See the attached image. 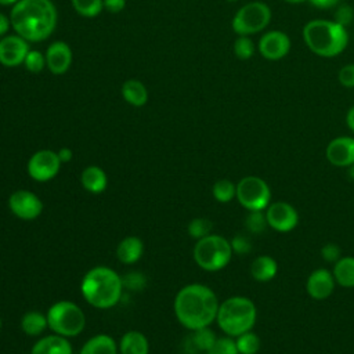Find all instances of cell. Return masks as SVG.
Masks as SVG:
<instances>
[{"mask_svg": "<svg viewBox=\"0 0 354 354\" xmlns=\"http://www.w3.org/2000/svg\"><path fill=\"white\" fill-rule=\"evenodd\" d=\"M257 319L254 303L243 296H232L218 306L216 321L220 329L231 337L252 330Z\"/></svg>", "mask_w": 354, "mask_h": 354, "instance_id": "5b68a950", "label": "cell"}, {"mask_svg": "<svg viewBox=\"0 0 354 354\" xmlns=\"http://www.w3.org/2000/svg\"><path fill=\"white\" fill-rule=\"evenodd\" d=\"M104 7L109 12L116 14V12H120L126 7V0H104Z\"/></svg>", "mask_w": 354, "mask_h": 354, "instance_id": "60d3db41", "label": "cell"}, {"mask_svg": "<svg viewBox=\"0 0 354 354\" xmlns=\"http://www.w3.org/2000/svg\"><path fill=\"white\" fill-rule=\"evenodd\" d=\"M245 225H246L248 231L254 235L263 234L266 231V228L268 227L266 213H263V210L249 212V214L245 218Z\"/></svg>", "mask_w": 354, "mask_h": 354, "instance_id": "4dcf8cb0", "label": "cell"}, {"mask_svg": "<svg viewBox=\"0 0 354 354\" xmlns=\"http://www.w3.org/2000/svg\"><path fill=\"white\" fill-rule=\"evenodd\" d=\"M123 288H129L131 290H140L145 286V278L140 272H130L122 278Z\"/></svg>", "mask_w": 354, "mask_h": 354, "instance_id": "f35d334b", "label": "cell"}, {"mask_svg": "<svg viewBox=\"0 0 354 354\" xmlns=\"http://www.w3.org/2000/svg\"><path fill=\"white\" fill-rule=\"evenodd\" d=\"M80 290L86 301L101 310H106L119 303L122 297V278L109 267L98 266L86 272Z\"/></svg>", "mask_w": 354, "mask_h": 354, "instance_id": "3957f363", "label": "cell"}, {"mask_svg": "<svg viewBox=\"0 0 354 354\" xmlns=\"http://www.w3.org/2000/svg\"><path fill=\"white\" fill-rule=\"evenodd\" d=\"M206 354H239V351L236 348L235 340L231 336H224L217 337Z\"/></svg>", "mask_w": 354, "mask_h": 354, "instance_id": "d6a6232c", "label": "cell"}, {"mask_svg": "<svg viewBox=\"0 0 354 354\" xmlns=\"http://www.w3.org/2000/svg\"><path fill=\"white\" fill-rule=\"evenodd\" d=\"M329 163L337 167H348L354 163V138L340 136L333 138L325 151Z\"/></svg>", "mask_w": 354, "mask_h": 354, "instance_id": "9a60e30c", "label": "cell"}, {"mask_svg": "<svg viewBox=\"0 0 354 354\" xmlns=\"http://www.w3.org/2000/svg\"><path fill=\"white\" fill-rule=\"evenodd\" d=\"M335 278L330 271L326 268H317L314 270L306 282V290L310 297L315 300L328 299L335 289Z\"/></svg>", "mask_w": 354, "mask_h": 354, "instance_id": "2e32d148", "label": "cell"}, {"mask_svg": "<svg viewBox=\"0 0 354 354\" xmlns=\"http://www.w3.org/2000/svg\"><path fill=\"white\" fill-rule=\"evenodd\" d=\"M72 64V50L65 41H54L46 51V66L54 75L65 73Z\"/></svg>", "mask_w": 354, "mask_h": 354, "instance_id": "e0dca14e", "label": "cell"}, {"mask_svg": "<svg viewBox=\"0 0 354 354\" xmlns=\"http://www.w3.org/2000/svg\"><path fill=\"white\" fill-rule=\"evenodd\" d=\"M10 210L21 220H35L43 210L40 198L28 189H18L10 195Z\"/></svg>", "mask_w": 354, "mask_h": 354, "instance_id": "7c38bea8", "label": "cell"}, {"mask_svg": "<svg viewBox=\"0 0 354 354\" xmlns=\"http://www.w3.org/2000/svg\"><path fill=\"white\" fill-rule=\"evenodd\" d=\"M234 54L242 61L252 58L254 54L253 40L249 36H238V39L234 41Z\"/></svg>", "mask_w": 354, "mask_h": 354, "instance_id": "1f68e13d", "label": "cell"}, {"mask_svg": "<svg viewBox=\"0 0 354 354\" xmlns=\"http://www.w3.org/2000/svg\"><path fill=\"white\" fill-rule=\"evenodd\" d=\"M19 0H0V4L1 6H10V4H15L18 3Z\"/></svg>", "mask_w": 354, "mask_h": 354, "instance_id": "bcb514c9", "label": "cell"}, {"mask_svg": "<svg viewBox=\"0 0 354 354\" xmlns=\"http://www.w3.org/2000/svg\"><path fill=\"white\" fill-rule=\"evenodd\" d=\"M337 80L347 88H354V64H347L339 69Z\"/></svg>", "mask_w": 354, "mask_h": 354, "instance_id": "ab89813d", "label": "cell"}, {"mask_svg": "<svg viewBox=\"0 0 354 354\" xmlns=\"http://www.w3.org/2000/svg\"><path fill=\"white\" fill-rule=\"evenodd\" d=\"M57 155H58V158H59V160H61V163H66V162H69L71 159H72V151L69 149V148H66V147H64V148H61L58 152H57Z\"/></svg>", "mask_w": 354, "mask_h": 354, "instance_id": "7bdbcfd3", "label": "cell"}, {"mask_svg": "<svg viewBox=\"0 0 354 354\" xmlns=\"http://www.w3.org/2000/svg\"><path fill=\"white\" fill-rule=\"evenodd\" d=\"M231 242L216 234H209L196 241L194 259L205 271H218L224 268L232 257Z\"/></svg>", "mask_w": 354, "mask_h": 354, "instance_id": "8992f818", "label": "cell"}, {"mask_svg": "<svg viewBox=\"0 0 354 354\" xmlns=\"http://www.w3.org/2000/svg\"><path fill=\"white\" fill-rule=\"evenodd\" d=\"M346 123L348 126V129L351 131H354V106H351L348 111H347V115H346Z\"/></svg>", "mask_w": 354, "mask_h": 354, "instance_id": "f6af8a7d", "label": "cell"}, {"mask_svg": "<svg viewBox=\"0 0 354 354\" xmlns=\"http://www.w3.org/2000/svg\"><path fill=\"white\" fill-rule=\"evenodd\" d=\"M30 354H72V346L65 336L50 335L37 340Z\"/></svg>", "mask_w": 354, "mask_h": 354, "instance_id": "ac0fdd59", "label": "cell"}, {"mask_svg": "<svg viewBox=\"0 0 354 354\" xmlns=\"http://www.w3.org/2000/svg\"><path fill=\"white\" fill-rule=\"evenodd\" d=\"M144 252L142 241L138 236H126L120 241L116 249V256L123 264L136 263Z\"/></svg>", "mask_w": 354, "mask_h": 354, "instance_id": "d6986e66", "label": "cell"}, {"mask_svg": "<svg viewBox=\"0 0 354 354\" xmlns=\"http://www.w3.org/2000/svg\"><path fill=\"white\" fill-rule=\"evenodd\" d=\"M235 343L239 354H256L260 350L261 344L259 336L252 330L236 336Z\"/></svg>", "mask_w": 354, "mask_h": 354, "instance_id": "83f0119b", "label": "cell"}, {"mask_svg": "<svg viewBox=\"0 0 354 354\" xmlns=\"http://www.w3.org/2000/svg\"><path fill=\"white\" fill-rule=\"evenodd\" d=\"M119 350L120 354H148L149 344L141 332L130 330L122 336Z\"/></svg>", "mask_w": 354, "mask_h": 354, "instance_id": "7402d4cb", "label": "cell"}, {"mask_svg": "<svg viewBox=\"0 0 354 354\" xmlns=\"http://www.w3.org/2000/svg\"><path fill=\"white\" fill-rule=\"evenodd\" d=\"M57 17L51 0H19L11 10L10 22L17 35L25 40L43 41L54 32Z\"/></svg>", "mask_w": 354, "mask_h": 354, "instance_id": "7a4b0ae2", "label": "cell"}, {"mask_svg": "<svg viewBox=\"0 0 354 354\" xmlns=\"http://www.w3.org/2000/svg\"><path fill=\"white\" fill-rule=\"evenodd\" d=\"M212 221L207 220V218H203V217H198V218H194L189 221L188 224V234L189 236L195 238L196 241L209 235L210 231H212Z\"/></svg>", "mask_w": 354, "mask_h": 354, "instance_id": "836d02e7", "label": "cell"}, {"mask_svg": "<svg viewBox=\"0 0 354 354\" xmlns=\"http://www.w3.org/2000/svg\"><path fill=\"white\" fill-rule=\"evenodd\" d=\"M61 167V160L57 152L51 149H41L35 152L28 162L29 176L40 183L54 178Z\"/></svg>", "mask_w": 354, "mask_h": 354, "instance_id": "30bf717a", "label": "cell"}, {"mask_svg": "<svg viewBox=\"0 0 354 354\" xmlns=\"http://www.w3.org/2000/svg\"><path fill=\"white\" fill-rule=\"evenodd\" d=\"M303 40L314 54L332 58L347 47L348 33L344 26L335 21L313 19L303 28Z\"/></svg>", "mask_w": 354, "mask_h": 354, "instance_id": "277c9868", "label": "cell"}, {"mask_svg": "<svg viewBox=\"0 0 354 354\" xmlns=\"http://www.w3.org/2000/svg\"><path fill=\"white\" fill-rule=\"evenodd\" d=\"M321 256L325 261L328 263H336L340 257H342V252H340V246L335 242H328L322 246L321 249Z\"/></svg>", "mask_w": 354, "mask_h": 354, "instance_id": "74e56055", "label": "cell"}, {"mask_svg": "<svg viewBox=\"0 0 354 354\" xmlns=\"http://www.w3.org/2000/svg\"><path fill=\"white\" fill-rule=\"evenodd\" d=\"M216 335L212 329H209V326L201 328L194 330V335L191 336V342L192 346L198 350V351H207L213 343L216 342Z\"/></svg>", "mask_w": 354, "mask_h": 354, "instance_id": "f1b7e54d", "label": "cell"}, {"mask_svg": "<svg viewBox=\"0 0 354 354\" xmlns=\"http://www.w3.org/2000/svg\"><path fill=\"white\" fill-rule=\"evenodd\" d=\"M230 242H231L232 252L236 254H248L252 250V242L246 235L238 234Z\"/></svg>", "mask_w": 354, "mask_h": 354, "instance_id": "d590c367", "label": "cell"}, {"mask_svg": "<svg viewBox=\"0 0 354 354\" xmlns=\"http://www.w3.org/2000/svg\"><path fill=\"white\" fill-rule=\"evenodd\" d=\"M28 53V40L19 35H8L0 40V64L7 68L24 64Z\"/></svg>", "mask_w": 354, "mask_h": 354, "instance_id": "5bb4252c", "label": "cell"}, {"mask_svg": "<svg viewBox=\"0 0 354 354\" xmlns=\"http://www.w3.org/2000/svg\"><path fill=\"white\" fill-rule=\"evenodd\" d=\"M218 306L216 293L201 283L184 286L174 299L176 317L189 330L209 326L217 317Z\"/></svg>", "mask_w": 354, "mask_h": 354, "instance_id": "6da1fadb", "label": "cell"}, {"mask_svg": "<svg viewBox=\"0 0 354 354\" xmlns=\"http://www.w3.org/2000/svg\"><path fill=\"white\" fill-rule=\"evenodd\" d=\"M47 326V315L40 311H28L21 318V328L29 336H39Z\"/></svg>", "mask_w": 354, "mask_h": 354, "instance_id": "484cf974", "label": "cell"}, {"mask_svg": "<svg viewBox=\"0 0 354 354\" xmlns=\"http://www.w3.org/2000/svg\"><path fill=\"white\" fill-rule=\"evenodd\" d=\"M10 25H11L10 19H8L4 14H1V12H0V36H3V35L8 30Z\"/></svg>", "mask_w": 354, "mask_h": 354, "instance_id": "ee69618b", "label": "cell"}, {"mask_svg": "<svg viewBox=\"0 0 354 354\" xmlns=\"http://www.w3.org/2000/svg\"><path fill=\"white\" fill-rule=\"evenodd\" d=\"M75 11L86 18L97 17L104 8V0H72Z\"/></svg>", "mask_w": 354, "mask_h": 354, "instance_id": "f546056e", "label": "cell"}, {"mask_svg": "<svg viewBox=\"0 0 354 354\" xmlns=\"http://www.w3.org/2000/svg\"><path fill=\"white\" fill-rule=\"evenodd\" d=\"M212 194H213L216 201H218L221 203H227V202H230L231 199L235 198V195H236V185L231 180L221 178V180H217L213 184Z\"/></svg>", "mask_w": 354, "mask_h": 354, "instance_id": "4316f807", "label": "cell"}, {"mask_svg": "<svg viewBox=\"0 0 354 354\" xmlns=\"http://www.w3.org/2000/svg\"><path fill=\"white\" fill-rule=\"evenodd\" d=\"M227 1H231V3H232V1H238V0H227Z\"/></svg>", "mask_w": 354, "mask_h": 354, "instance_id": "681fc988", "label": "cell"}, {"mask_svg": "<svg viewBox=\"0 0 354 354\" xmlns=\"http://www.w3.org/2000/svg\"><path fill=\"white\" fill-rule=\"evenodd\" d=\"M278 271L277 261L267 254H261L253 260L250 264V275L259 282L271 281Z\"/></svg>", "mask_w": 354, "mask_h": 354, "instance_id": "44dd1931", "label": "cell"}, {"mask_svg": "<svg viewBox=\"0 0 354 354\" xmlns=\"http://www.w3.org/2000/svg\"><path fill=\"white\" fill-rule=\"evenodd\" d=\"M235 196L238 202L249 212L264 210L270 205L271 191L263 178L257 176H246L236 184Z\"/></svg>", "mask_w": 354, "mask_h": 354, "instance_id": "9c48e42d", "label": "cell"}, {"mask_svg": "<svg viewBox=\"0 0 354 354\" xmlns=\"http://www.w3.org/2000/svg\"><path fill=\"white\" fill-rule=\"evenodd\" d=\"M46 315L50 329L65 337L77 336L86 325L83 310L76 303L69 300L54 303Z\"/></svg>", "mask_w": 354, "mask_h": 354, "instance_id": "52a82bcc", "label": "cell"}, {"mask_svg": "<svg viewBox=\"0 0 354 354\" xmlns=\"http://www.w3.org/2000/svg\"><path fill=\"white\" fill-rule=\"evenodd\" d=\"M24 65L28 71H30L33 73H39L46 66V55H43L37 50H29V53L25 57Z\"/></svg>", "mask_w": 354, "mask_h": 354, "instance_id": "e575fe53", "label": "cell"}, {"mask_svg": "<svg viewBox=\"0 0 354 354\" xmlns=\"http://www.w3.org/2000/svg\"><path fill=\"white\" fill-rule=\"evenodd\" d=\"M333 278L343 288H354V257L343 256L333 264Z\"/></svg>", "mask_w": 354, "mask_h": 354, "instance_id": "cb8c5ba5", "label": "cell"}, {"mask_svg": "<svg viewBox=\"0 0 354 354\" xmlns=\"http://www.w3.org/2000/svg\"><path fill=\"white\" fill-rule=\"evenodd\" d=\"M286 3H290V4H300V3H304L306 0H285Z\"/></svg>", "mask_w": 354, "mask_h": 354, "instance_id": "c3c4849f", "label": "cell"}, {"mask_svg": "<svg viewBox=\"0 0 354 354\" xmlns=\"http://www.w3.org/2000/svg\"><path fill=\"white\" fill-rule=\"evenodd\" d=\"M0 328H1V317H0Z\"/></svg>", "mask_w": 354, "mask_h": 354, "instance_id": "f907efd6", "label": "cell"}, {"mask_svg": "<svg viewBox=\"0 0 354 354\" xmlns=\"http://www.w3.org/2000/svg\"><path fill=\"white\" fill-rule=\"evenodd\" d=\"M266 218L268 227L278 232H289L295 230L299 223L297 210L288 202H274L266 209Z\"/></svg>", "mask_w": 354, "mask_h": 354, "instance_id": "8fae6325", "label": "cell"}, {"mask_svg": "<svg viewBox=\"0 0 354 354\" xmlns=\"http://www.w3.org/2000/svg\"><path fill=\"white\" fill-rule=\"evenodd\" d=\"M353 18H354V10H353V7L348 6V4H342V6L336 10V12H335V19H333V21L337 22L339 25L347 28V26L351 24Z\"/></svg>", "mask_w": 354, "mask_h": 354, "instance_id": "8d00e7d4", "label": "cell"}, {"mask_svg": "<svg viewBox=\"0 0 354 354\" xmlns=\"http://www.w3.org/2000/svg\"><path fill=\"white\" fill-rule=\"evenodd\" d=\"M80 183L83 188L91 194H100L106 188L108 177L98 166H88L82 171Z\"/></svg>", "mask_w": 354, "mask_h": 354, "instance_id": "ffe728a7", "label": "cell"}, {"mask_svg": "<svg viewBox=\"0 0 354 354\" xmlns=\"http://www.w3.org/2000/svg\"><path fill=\"white\" fill-rule=\"evenodd\" d=\"M317 8H332L340 3V0H308Z\"/></svg>", "mask_w": 354, "mask_h": 354, "instance_id": "b9f144b4", "label": "cell"}, {"mask_svg": "<svg viewBox=\"0 0 354 354\" xmlns=\"http://www.w3.org/2000/svg\"><path fill=\"white\" fill-rule=\"evenodd\" d=\"M270 21V7L263 1H250L235 12L231 25L238 36H250L264 30Z\"/></svg>", "mask_w": 354, "mask_h": 354, "instance_id": "ba28073f", "label": "cell"}, {"mask_svg": "<svg viewBox=\"0 0 354 354\" xmlns=\"http://www.w3.org/2000/svg\"><path fill=\"white\" fill-rule=\"evenodd\" d=\"M348 177L354 181V163L348 166Z\"/></svg>", "mask_w": 354, "mask_h": 354, "instance_id": "7dc6e473", "label": "cell"}, {"mask_svg": "<svg viewBox=\"0 0 354 354\" xmlns=\"http://www.w3.org/2000/svg\"><path fill=\"white\" fill-rule=\"evenodd\" d=\"M116 343L109 335H95L88 339L79 354H116Z\"/></svg>", "mask_w": 354, "mask_h": 354, "instance_id": "d4e9b609", "label": "cell"}, {"mask_svg": "<svg viewBox=\"0 0 354 354\" xmlns=\"http://www.w3.org/2000/svg\"><path fill=\"white\" fill-rule=\"evenodd\" d=\"M122 97L133 106H142L148 101V90L140 80L129 79L122 86Z\"/></svg>", "mask_w": 354, "mask_h": 354, "instance_id": "603a6c76", "label": "cell"}, {"mask_svg": "<svg viewBox=\"0 0 354 354\" xmlns=\"http://www.w3.org/2000/svg\"><path fill=\"white\" fill-rule=\"evenodd\" d=\"M257 48L266 59L278 61L286 57L290 51V39L282 30H270L261 36Z\"/></svg>", "mask_w": 354, "mask_h": 354, "instance_id": "4fadbf2b", "label": "cell"}]
</instances>
